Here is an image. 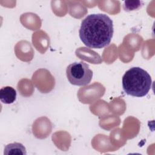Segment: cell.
Returning <instances> with one entry per match:
<instances>
[{
    "label": "cell",
    "instance_id": "7a4b0ae2",
    "mask_svg": "<svg viewBox=\"0 0 155 155\" xmlns=\"http://www.w3.org/2000/svg\"><path fill=\"white\" fill-rule=\"evenodd\" d=\"M122 82L123 89L127 94L138 97L147 95L152 85L148 73L138 67L127 70L122 77Z\"/></svg>",
    "mask_w": 155,
    "mask_h": 155
},
{
    "label": "cell",
    "instance_id": "5b68a950",
    "mask_svg": "<svg viewBox=\"0 0 155 155\" xmlns=\"http://www.w3.org/2000/svg\"><path fill=\"white\" fill-rule=\"evenodd\" d=\"M4 154L25 155L27 154L25 147L21 143L15 142L7 145L4 148Z\"/></svg>",
    "mask_w": 155,
    "mask_h": 155
},
{
    "label": "cell",
    "instance_id": "3957f363",
    "mask_svg": "<svg viewBox=\"0 0 155 155\" xmlns=\"http://www.w3.org/2000/svg\"><path fill=\"white\" fill-rule=\"evenodd\" d=\"M66 74L71 84L78 86L88 85L93 77V71L88 65L84 62H75L70 64L66 70Z\"/></svg>",
    "mask_w": 155,
    "mask_h": 155
},
{
    "label": "cell",
    "instance_id": "6da1fadb",
    "mask_svg": "<svg viewBox=\"0 0 155 155\" xmlns=\"http://www.w3.org/2000/svg\"><path fill=\"white\" fill-rule=\"evenodd\" d=\"M79 33L81 40L87 47L102 48L111 42L113 21L105 14H91L82 20Z\"/></svg>",
    "mask_w": 155,
    "mask_h": 155
},
{
    "label": "cell",
    "instance_id": "277c9868",
    "mask_svg": "<svg viewBox=\"0 0 155 155\" xmlns=\"http://www.w3.org/2000/svg\"><path fill=\"white\" fill-rule=\"evenodd\" d=\"M16 99V90L10 86L2 87L0 90V100L5 104L13 103Z\"/></svg>",
    "mask_w": 155,
    "mask_h": 155
},
{
    "label": "cell",
    "instance_id": "8992f818",
    "mask_svg": "<svg viewBox=\"0 0 155 155\" xmlns=\"http://www.w3.org/2000/svg\"><path fill=\"white\" fill-rule=\"evenodd\" d=\"M142 3V1H125L124 4V8L125 11H132L140 8Z\"/></svg>",
    "mask_w": 155,
    "mask_h": 155
}]
</instances>
